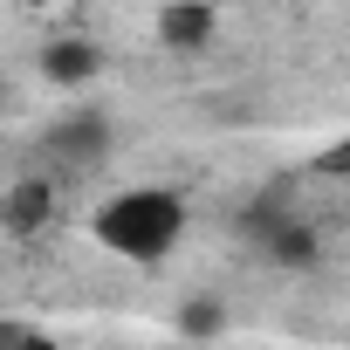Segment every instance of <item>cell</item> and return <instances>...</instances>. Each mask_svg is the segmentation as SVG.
<instances>
[{"label":"cell","instance_id":"6da1fadb","mask_svg":"<svg viewBox=\"0 0 350 350\" xmlns=\"http://www.w3.org/2000/svg\"><path fill=\"white\" fill-rule=\"evenodd\" d=\"M90 234L110 254H124V261H165L172 241L186 234V206H179V193H165V186H131V193H117V200L96 206Z\"/></svg>","mask_w":350,"mask_h":350},{"label":"cell","instance_id":"7a4b0ae2","mask_svg":"<svg viewBox=\"0 0 350 350\" xmlns=\"http://www.w3.org/2000/svg\"><path fill=\"white\" fill-rule=\"evenodd\" d=\"M213 28H220V14L206 8V0H165V8H158V42H165V49H179V55L206 49Z\"/></svg>","mask_w":350,"mask_h":350},{"label":"cell","instance_id":"3957f363","mask_svg":"<svg viewBox=\"0 0 350 350\" xmlns=\"http://www.w3.org/2000/svg\"><path fill=\"white\" fill-rule=\"evenodd\" d=\"M96 69H103V55H96V42H83V35H62V42H49V49H42V76H49V83H62V90L96 83Z\"/></svg>","mask_w":350,"mask_h":350},{"label":"cell","instance_id":"277c9868","mask_svg":"<svg viewBox=\"0 0 350 350\" xmlns=\"http://www.w3.org/2000/svg\"><path fill=\"white\" fill-rule=\"evenodd\" d=\"M49 220H55V193H49L42 179H21V186L8 193V227H14V234H42Z\"/></svg>","mask_w":350,"mask_h":350},{"label":"cell","instance_id":"5b68a950","mask_svg":"<svg viewBox=\"0 0 350 350\" xmlns=\"http://www.w3.org/2000/svg\"><path fill=\"white\" fill-rule=\"evenodd\" d=\"M247 227H261V247H268L282 268H302V261L316 254V234H309V227H282V220H268V213L247 220Z\"/></svg>","mask_w":350,"mask_h":350},{"label":"cell","instance_id":"8992f818","mask_svg":"<svg viewBox=\"0 0 350 350\" xmlns=\"http://www.w3.org/2000/svg\"><path fill=\"white\" fill-rule=\"evenodd\" d=\"M179 329H186V336H213V329H220V302H186Z\"/></svg>","mask_w":350,"mask_h":350},{"label":"cell","instance_id":"52a82bcc","mask_svg":"<svg viewBox=\"0 0 350 350\" xmlns=\"http://www.w3.org/2000/svg\"><path fill=\"white\" fill-rule=\"evenodd\" d=\"M316 172H323V179H350V137H336V144L316 158Z\"/></svg>","mask_w":350,"mask_h":350},{"label":"cell","instance_id":"ba28073f","mask_svg":"<svg viewBox=\"0 0 350 350\" xmlns=\"http://www.w3.org/2000/svg\"><path fill=\"white\" fill-rule=\"evenodd\" d=\"M0 350H55V336H35V329H0Z\"/></svg>","mask_w":350,"mask_h":350},{"label":"cell","instance_id":"9c48e42d","mask_svg":"<svg viewBox=\"0 0 350 350\" xmlns=\"http://www.w3.org/2000/svg\"><path fill=\"white\" fill-rule=\"evenodd\" d=\"M28 8H49V0H28Z\"/></svg>","mask_w":350,"mask_h":350},{"label":"cell","instance_id":"30bf717a","mask_svg":"<svg viewBox=\"0 0 350 350\" xmlns=\"http://www.w3.org/2000/svg\"><path fill=\"white\" fill-rule=\"evenodd\" d=\"M0 103H8V96H0Z\"/></svg>","mask_w":350,"mask_h":350}]
</instances>
